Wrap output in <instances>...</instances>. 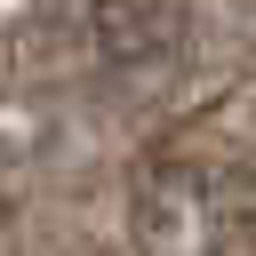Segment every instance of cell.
<instances>
[{"mask_svg":"<svg viewBox=\"0 0 256 256\" xmlns=\"http://www.w3.org/2000/svg\"><path fill=\"white\" fill-rule=\"evenodd\" d=\"M136 232H144V256H224V208L200 200L192 168H160L144 184Z\"/></svg>","mask_w":256,"mask_h":256,"instance_id":"cell-1","label":"cell"}]
</instances>
